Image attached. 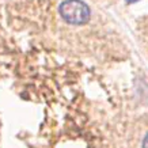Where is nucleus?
Wrapping results in <instances>:
<instances>
[{"mask_svg":"<svg viewBox=\"0 0 148 148\" xmlns=\"http://www.w3.org/2000/svg\"><path fill=\"white\" fill-rule=\"evenodd\" d=\"M61 18L69 25H84L90 21L91 11L82 0H65L58 7Z\"/></svg>","mask_w":148,"mask_h":148,"instance_id":"f257e3e1","label":"nucleus"},{"mask_svg":"<svg viewBox=\"0 0 148 148\" xmlns=\"http://www.w3.org/2000/svg\"><path fill=\"white\" fill-rule=\"evenodd\" d=\"M143 148H148V132H147V135H145V137H144V140H143Z\"/></svg>","mask_w":148,"mask_h":148,"instance_id":"f03ea898","label":"nucleus"},{"mask_svg":"<svg viewBox=\"0 0 148 148\" xmlns=\"http://www.w3.org/2000/svg\"><path fill=\"white\" fill-rule=\"evenodd\" d=\"M135 1H137V0H126V3H135Z\"/></svg>","mask_w":148,"mask_h":148,"instance_id":"7ed1b4c3","label":"nucleus"}]
</instances>
